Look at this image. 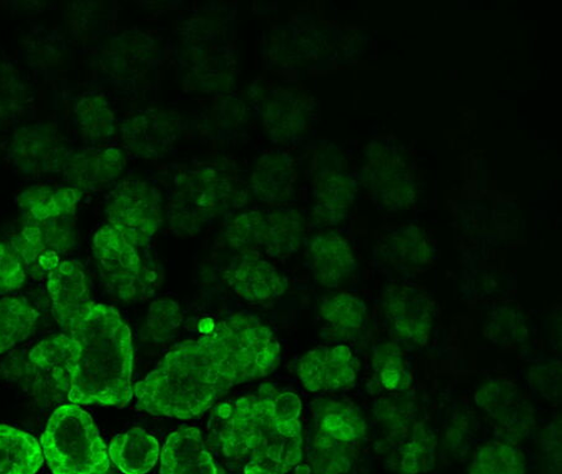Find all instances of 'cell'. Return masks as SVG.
I'll return each instance as SVG.
<instances>
[{
  "label": "cell",
  "mask_w": 562,
  "mask_h": 474,
  "mask_svg": "<svg viewBox=\"0 0 562 474\" xmlns=\"http://www.w3.org/2000/svg\"><path fill=\"white\" fill-rule=\"evenodd\" d=\"M280 352L274 332L258 317L234 314L216 323L212 334L177 345L134 385L137 408L151 416L195 418L232 388L270 375Z\"/></svg>",
  "instance_id": "obj_1"
},
{
  "label": "cell",
  "mask_w": 562,
  "mask_h": 474,
  "mask_svg": "<svg viewBox=\"0 0 562 474\" xmlns=\"http://www.w3.org/2000/svg\"><path fill=\"white\" fill-rule=\"evenodd\" d=\"M302 399L273 384L220 407L224 458L244 474H286L302 463Z\"/></svg>",
  "instance_id": "obj_2"
},
{
  "label": "cell",
  "mask_w": 562,
  "mask_h": 474,
  "mask_svg": "<svg viewBox=\"0 0 562 474\" xmlns=\"http://www.w3.org/2000/svg\"><path fill=\"white\" fill-rule=\"evenodd\" d=\"M68 335L76 345L70 404L123 408L134 396L132 332L114 307L93 303Z\"/></svg>",
  "instance_id": "obj_3"
},
{
  "label": "cell",
  "mask_w": 562,
  "mask_h": 474,
  "mask_svg": "<svg viewBox=\"0 0 562 474\" xmlns=\"http://www.w3.org/2000/svg\"><path fill=\"white\" fill-rule=\"evenodd\" d=\"M41 445L53 474H108L111 469L94 419L78 405H63L53 413Z\"/></svg>",
  "instance_id": "obj_4"
},
{
  "label": "cell",
  "mask_w": 562,
  "mask_h": 474,
  "mask_svg": "<svg viewBox=\"0 0 562 474\" xmlns=\"http://www.w3.org/2000/svg\"><path fill=\"white\" fill-rule=\"evenodd\" d=\"M240 194L220 170L202 168L177 176L168 218L179 234L195 235L216 217L238 206Z\"/></svg>",
  "instance_id": "obj_5"
},
{
  "label": "cell",
  "mask_w": 562,
  "mask_h": 474,
  "mask_svg": "<svg viewBox=\"0 0 562 474\" xmlns=\"http://www.w3.org/2000/svg\"><path fill=\"white\" fill-rule=\"evenodd\" d=\"M93 253L104 284L114 297L132 303L151 296L156 272L145 266L138 249L113 226L108 224L97 230Z\"/></svg>",
  "instance_id": "obj_6"
},
{
  "label": "cell",
  "mask_w": 562,
  "mask_h": 474,
  "mask_svg": "<svg viewBox=\"0 0 562 474\" xmlns=\"http://www.w3.org/2000/svg\"><path fill=\"white\" fill-rule=\"evenodd\" d=\"M366 158L360 178L374 203L392 213L414 206L418 185L403 150L394 144L374 140L368 144Z\"/></svg>",
  "instance_id": "obj_7"
},
{
  "label": "cell",
  "mask_w": 562,
  "mask_h": 474,
  "mask_svg": "<svg viewBox=\"0 0 562 474\" xmlns=\"http://www.w3.org/2000/svg\"><path fill=\"white\" fill-rule=\"evenodd\" d=\"M376 417L387 428L386 454L390 467L397 474H423L435 463V437L424 424L411 415L404 404L384 400Z\"/></svg>",
  "instance_id": "obj_8"
},
{
  "label": "cell",
  "mask_w": 562,
  "mask_h": 474,
  "mask_svg": "<svg viewBox=\"0 0 562 474\" xmlns=\"http://www.w3.org/2000/svg\"><path fill=\"white\" fill-rule=\"evenodd\" d=\"M105 214L126 241L145 248L162 224L159 191L143 180H125L108 198Z\"/></svg>",
  "instance_id": "obj_9"
},
{
  "label": "cell",
  "mask_w": 562,
  "mask_h": 474,
  "mask_svg": "<svg viewBox=\"0 0 562 474\" xmlns=\"http://www.w3.org/2000/svg\"><path fill=\"white\" fill-rule=\"evenodd\" d=\"M8 155L23 174L41 176L61 171L69 151L52 125L34 124L14 133Z\"/></svg>",
  "instance_id": "obj_10"
},
{
  "label": "cell",
  "mask_w": 562,
  "mask_h": 474,
  "mask_svg": "<svg viewBox=\"0 0 562 474\" xmlns=\"http://www.w3.org/2000/svg\"><path fill=\"white\" fill-rule=\"evenodd\" d=\"M384 309L398 339L414 346L429 342L434 327V304L422 289L407 284L389 287Z\"/></svg>",
  "instance_id": "obj_11"
},
{
  "label": "cell",
  "mask_w": 562,
  "mask_h": 474,
  "mask_svg": "<svg viewBox=\"0 0 562 474\" xmlns=\"http://www.w3.org/2000/svg\"><path fill=\"white\" fill-rule=\"evenodd\" d=\"M296 372L306 391H337L356 382L357 362L348 346H321L297 361Z\"/></svg>",
  "instance_id": "obj_12"
},
{
  "label": "cell",
  "mask_w": 562,
  "mask_h": 474,
  "mask_svg": "<svg viewBox=\"0 0 562 474\" xmlns=\"http://www.w3.org/2000/svg\"><path fill=\"white\" fill-rule=\"evenodd\" d=\"M121 134L124 148L135 157H165L180 134V117L173 112L151 109L126 119Z\"/></svg>",
  "instance_id": "obj_13"
},
{
  "label": "cell",
  "mask_w": 562,
  "mask_h": 474,
  "mask_svg": "<svg viewBox=\"0 0 562 474\" xmlns=\"http://www.w3.org/2000/svg\"><path fill=\"white\" fill-rule=\"evenodd\" d=\"M476 404L491 418L507 439L520 440L533 426V413L512 382L494 380L480 387L475 395Z\"/></svg>",
  "instance_id": "obj_14"
},
{
  "label": "cell",
  "mask_w": 562,
  "mask_h": 474,
  "mask_svg": "<svg viewBox=\"0 0 562 474\" xmlns=\"http://www.w3.org/2000/svg\"><path fill=\"white\" fill-rule=\"evenodd\" d=\"M225 280L234 293L251 304H265L285 294L289 282L273 263L258 252H244L234 259Z\"/></svg>",
  "instance_id": "obj_15"
},
{
  "label": "cell",
  "mask_w": 562,
  "mask_h": 474,
  "mask_svg": "<svg viewBox=\"0 0 562 474\" xmlns=\"http://www.w3.org/2000/svg\"><path fill=\"white\" fill-rule=\"evenodd\" d=\"M52 314L67 334L86 309L93 304L83 268L77 260H63L47 275Z\"/></svg>",
  "instance_id": "obj_16"
},
{
  "label": "cell",
  "mask_w": 562,
  "mask_h": 474,
  "mask_svg": "<svg viewBox=\"0 0 562 474\" xmlns=\"http://www.w3.org/2000/svg\"><path fill=\"white\" fill-rule=\"evenodd\" d=\"M313 99L292 90H278L262 105V125L269 138L288 143L297 138L311 125Z\"/></svg>",
  "instance_id": "obj_17"
},
{
  "label": "cell",
  "mask_w": 562,
  "mask_h": 474,
  "mask_svg": "<svg viewBox=\"0 0 562 474\" xmlns=\"http://www.w3.org/2000/svg\"><path fill=\"white\" fill-rule=\"evenodd\" d=\"M125 162L121 148L80 149L69 153L61 171L71 188L85 193L120 178Z\"/></svg>",
  "instance_id": "obj_18"
},
{
  "label": "cell",
  "mask_w": 562,
  "mask_h": 474,
  "mask_svg": "<svg viewBox=\"0 0 562 474\" xmlns=\"http://www.w3.org/2000/svg\"><path fill=\"white\" fill-rule=\"evenodd\" d=\"M357 191V180L346 170L339 167L323 168L313 180L315 222L329 226L346 221Z\"/></svg>",
  "instance_id": "obj_19"
},
{
  "label": "cell",
  "mask_w": 562,
  "mask_h": 474,
  "mask_svg": "<svg viewBox=\"0 0 562 474\" xmlns=\"http://www.w3.org/2000/svg\"><path fill=\"white\" fill-rule=\"evenodd\" d=\"M160 474H224L195 427L170 433L161 452Z\"/></svg>",
  "instance_id": "obj_20"
},
{
  "label": "cell",
  "mask_w": 562,
  "mask_h": 474,
  "mask_svg": "<svg viewBox=\"0 0 562 474\" xmlns=\"http://www.w3.org/2000/svg\"><path fill=\"white\" fill-rule=\"evenodd\" d=\"M307 258L317 284L335 289L357 269V260L349 242L335 233L313 237Z\"/></svg>",
  "instance_id": "obj_21"
},
{
  "label": "cell",
  "mask_w": 562,
  "mask_h": 474,
  "mask_svg": "<svg viewBox=\"0 0 562 474\" xmlns=\"http://www.w3.org/2000/svg\"><path fill=\"white\" fill-rule=\"evenodd\" d=\"M296 171L286 154L262 155L254 168L250 185L254 196L262 203L278 204L294 196Z\"/></svg>",
  "instance_id": "obj_22"
},
{
  "label": "cell",
  "mask_w": 562,
  "mask_h": 474,
  "mask_svg": "<svg viewBox=\"0 0 562 474\" xmlns=\"http://www.w3.org/2000/svg\"><path fill=\"white\" fill-rule=\"evenodd\" d=\"M315 433L347 444H358L367 435V422L359 409L338 399H317L313 404Z\"/></svg>",
  "instance_id": "obj_23"
},
{
  "label": "cell",
  "mask_w": 562,
  "mask_h": 474,
  "mask_svg": "<svg viewBox=\"0 0 562 474\" xmlns=\"http://www.w3.org/2000/svg\"><path fill=\"white\" fill-rule=\"evenodd\" d=\"M109 460L123 474H147L160 458L156 437L143 428H132L114 437L108 450Z\"/></svg>",
  "instance_id": "obj_24"
},
{
  "label": "cell",
  "mask_w": 562,
  "mask_h": 474,
  "mask_svg": "<svg viewBox=\"0 0 562 474\" xmlns=\"http://www.w3.org/2000/svg\"><path fill=\"white\" fill-rule=\"evenodd\" d=\"M76 359V345L68 334L47 337L36 343L30 353L31 362L67 396L75 376Z\"/></svg>",
  "instance_id": "obj_25"
},
{
  "label": "cell",
  "mask_w": 562,
  "mask_h": 474,
  "mask_svg": "<svg viewBox=\"0 0 562 474\" xmlns=\"http://www.w3.org/2000/svg\"><path fill=\"white\" fill-rule=\"evenodd\" d=\"M81 191L71 187L35 185L23 191L18 204L31 222L44 223L76 215Z\"/></svg>",
  "instance_id": "obj_26"
},
{
  "label": "cell",
  "mask_w": 562,
  "mask_h": 474,
  "mask_svg": "<svg viewBox=\"0 0 562 474\" xmlns=\"http://www.w3.org/2000/svg\"><path fill=\"white\" fill-rule=\"evenodd\" d=\"M380 249L389 262L403 269L429 266L435 255L430 237L415 225L403 226L389 234Z\"/></svg>",
  "instance_id": "obj_27"
},
{
  "label": "cell",
  "mask_w": 562,
  "mask_h": 474,
  "mask_svg": "<svg viewBox=\"0 0 562 474\" xmlns=\"http://www.w3.org/2000/svg\"><path fill=\"white\" fill-rule=\"evenodd\" d=\"M43 462L42 445L32 435L0 425V474H36Z\"/></svg>",
  "instance_id": "obj_28"
},
{
  "label": "cell",
  "mask_w": 562,
  "mask_h": 474,
  "mask_svg": "<svg viewBox=\"0 0 562 474\" xmlns=\"http://www.w3.org/2000/svg\"><path fill=\"white\" fill-rule=\"evenodd\" d=\"M265 250L268 257L283 259L301 249L305 237V218L295 208L279 207L267 213Z\"/></svg>",
  "instance_id": "obj_29"
},
{
  "label": "cell",
  "mask_w": 562,
  "mask_h": 474,
  "mask_svg": "<svg viewBox=\"0 0 562 474\" xmlns=\"http://www.w3.org/2000/svg\"><path fill=\"white\" fill-rule=\"evenodd\" d=\"M9 248L21 259L25 271L36 278L47 276L61 262L60 255L48 248L42 227L35 222L26 223L21 234L9 242Z\"/></svg>",
  "instance_id": "obj_30"
},
{
  "label": "cell",
  "mask_w": 562,
  "mask_h": 474,
  "mask_svg": "<svg viewBox=\"0 0 562 474\" xmlns=\"http://www.w3.org/2000/svg\"><path fill=\"white\" fill-rule=\"evenodd\" d=\"M40 313L23 297H0V353L29 339Z\"/></svg>",
  "instance_id": "obj_31"
},
{
  "label": "cell",
  "mask_w": 562,
  "mask_h": 474,
  "mask_svg": "<svg viewBox=\"0 0 562 474\" xmlns=\"http://www.w3.org/2000/svg\"><path fill=\"white\" fill-rule=\"evenodd\" d=\"M367 305L356 295L342 293L322 301L321 316L338 339H351L367 320Z\"/></svg>",
  "instance_id": "obj_32"
},
{
  "label": "cell",
  "mask_w": 562,
  "mask_h": 474,
  "mask_svg": "<svg viewBox=\"0 0 562 474\" xmlns=\"http://www.w3.org/2000/svg\"><path fill=\"white\" fill-rule=\"evenodd\" d=\"M79 132L88 143H103L115 134V116L103 94H86L75 106Z\"/></svg>",
  "instance_id": "obj_33"
},
{
  "label": "cell",
  "mask_w": 562,
  "mask_h": 474,
  "mask_svg": "<svg viewBox=\"0 0 562 474\" xmlns=\"http://www.w3.org/2000/svg\"><path fill=\"white\" fill-rule=\"evenodd\" d=\"M527 460L515 445L505 442H488L479 447L471 461L468 474H525Z\"/></svg>",
  "instance_id": "obj_34"
},
{
  "label": "cell",
  "mask_w": 562,
  "mask_h": 474,
  "mask_svg": "<svg viewBox=\"0 0 562 474\" xmlns=\"http://www.w3.org/2000/svg\"><path fill=\"white\" fill-rule=\"evenodd\" d=\"M267 213L252 212L235 215L225 229V239L231 248L244 252H258L265 249L267 237Z\"/></svg>",
  "instance_id": "obj_35"
},
{
  "label": "cell",
  "mask_w": 562,
  "mask_h": 474,
  "mask_svg": "<svg viewBox=\"0 0 562 474\" xmlns=\"http://www.w3.org/2000/svg\"><path fill=\"white\" fill-rule=\"evenodd\" d=\"M373 369L379 386L389 392H404L412 386L404 354L394 342L378 346L373 356Z\"/></svg>",
  "instance_id": "obj_36"
},
{
  "label": "cell",
  "mask_w": 562,
  "mask_h": 474,
  "mask_svg": "<svg viewBox=\"0 0 562 474\" xmlns=\"http://www.w3.org/2000/svg\"><path fill=\"white\" fill-rule=\"evenodd\" d=\"M181 323H183V313L177 301L157 300L148 309L145 331L151 341L165 342L173 337Z\"/></svg>",
  "instance_id": "obj_37"
},
{
  "label": "cell",
  "mask_w": 562,
  "mask_h": 474,
  "mask_svg": "<svg viewBox=\"0 0 562 474\" xmlns=\"http://www.w3.org/2000/svg\"><path fill=\"white\" fill-rule=\"evenodd\" d=\"M26 271L9 245L0 242V295L14 293L23 287Z\"/></svg>",
  "instance_id": "obj_38"
},
{
  "label": "cell",
  "mask_w": 562,
  "mask_h": 474,
  "mask_svg": "<svg viewBox=\"0 0 562 474\" xmlns=\"http://www.w3.org/2000/svg\"><path fill=\"white\" fill-rule=\"evenodd\" d=\"M22 84L13 71L0 66V122L12 117L15 109L22 104Z\"/></svg>",
  "instance_id": "obj_39"
},
{
  "label": "cell",
  "mask_w": 562,
  "mask_h": 474,
  "mask_svg": "<svg viewBox=\"0 0 562 474\" xmlns=\"http://www.w3.org/2000/svg\"><path fill=\"white\" fill-rule=\"evenodd\" d=\"M215 325L216 323H214L213 318L205 317L201 324H199V332L202 335H210L214 331Z\"/></svg>",
  "instance_id": "obj_40"
},
{
  "label": "cell",
  "mask_w": 562,
  "mask_h": 474,
  "mask_svg": "<svg viewBox=\"0 0 562 474\" xmlns=\"http://www.w3.org/2000/svg\"><path fill=\"white\" fill-rule=\"evenodd\" d=\"M346 474H351V471H350V472H348V473H346Z\"/></svg>",
  "instance_id": "obj_41"
}]
</instances>
